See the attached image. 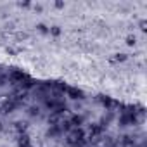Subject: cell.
<instances>
[{
	"label": "cell",
	"mask_w": 147,
	"mask_h": 147,
	"mask_svg": "<svg viewBox=\"0 0 147 147\" xmlns=\"http://www.w3.org/2000/svg\"><path fill=\"white\" fill-rule=\"evenodd\" d=\"M26 76H28V75H26V73H24L23 69H16V67H14V69H12V71L9 73V76H7V80H9V82H11L12 85L19 87V83H21V82H23V80H24Z\"/></svg>",
	"instance_id": "cell-1"
},
{
	"label": "cell",
	"mask_w": 147,
	"mask_h": 147,
	"mask_svg": "<svg viewBox=\"0 0 147 147\" xmlns=\"http://www.w3.org/2000/svg\"><path fill=\"white\" fill-rule=\"evenodd\" d=\"M21 106L14 100V99H11V97H7L4 102H2V106H0V111H2V114H11V113H14L16 109H19Z\"/></svg>",
	"instance_id": "cell-2"
},
{
	"label": "cell",
	"mask_w": 147,
	"mask_h": 147,
	"mask_svg": "<svg viewBox=\"0 0 147 147\" xmlns=\"http://www.w3.org/2000/svg\"><path fill=\"white\" fill-rule=\"evenodd\" d=\"M66 95L71 100H85V92L82 88H78V87H67Z\"/></svg>",
	"instance_id": "cell-3"
},
{
	"label": "cell",
	"mask_w": 147,
	"mask_h": 147,
	"mask_svg": "<svg viewBox=\"0 0 147 147\" xmlns=\"http://www.w3.org/2000/svg\"><path fill=\"white\" fill-rule=\"evenodd\" d=\"M67 119H69V123H71L73 128H83V123H85V116L83 114H73Z\"/></svg>",
	"instance_id": "cell-4"
},
{
	"label": "cell",
	"mask_w": 147,
	"mask_h": 147,
	"mask_svg": "<svg viewBox=\"0 0 147 147\" xmlns=\"http://www.w3.org/2000/svg\"><path fill=\"white\" fill-rule=\"evenodd\" d=\"M99 100H100V104H102V106H104L107 111H109V109L114 106V100H113L111 97H107V95H100V97H99Z\"/></svg>",
	"instance_id": "cell-5"
},
{
	"label": "cell",
	"mask_w": 147,
	"mask_h": 147,
	"mask_svg": "<svg viewBox=\"0 0 147 147\" xmlns=\"http://www.w3.org/2000/svg\"><path fill=\"white\" fill-rule=\"evenodd\" d=\"M14 130L18 131V135H19V133H26V130H28V121H16V123H14Z\"/></svg>",
	"instance_id": "cell-6"
},
{
	"label": "cell",
	"mask_w": 147,
	"mask_h": 147,
	"mask_svg": "<svg viewBox=\"0 0 147 147\" xmlns=\"http://www.w3.org/2000/svg\"><path fill=\"white\" fill-rule=\"evenodd\" d=\"M28 144H31V140H30V135H28V133H19V135H18V147L28 145Z\"/></svg>",
	"instance_id": "cell-7"
},
{
	"label": "cell",
	"mask_w": 147,
	"mask_h": 147,
	"mask_svg": "<svg viewBox=\"0 0 147 147\" xmlns=\"http://www.w3.org/2000/svg\"><path fill=\"white\" fill-rule=\"evenodd\" d=\"M126 59H128V54H123V52H121V54H114V57H113L111 61H113V62H125Z\"/></svg>",
	"instance_id": "cell-8"
},
{
	"label": "cell",
	"mask_w": 147,
	"mask_h": 147,
	"mask_svg": "<svg viewBox=\"0 0 147 147\" xmlns=\"http://www.w3.org/2000/svg\"><path fill=\"white\" fill-rule=\"evenodd\" d=\"M61 33H62L61 26H50L49 28V35H52V36H61Z\"/></svg>",
	"instance_id": "cell-9"
},
{
	"label": "cell",
	"mask_w": 147,
	"mask_h": 147,
	"mask_svg": "<svg viewBox=\"0 0 147 147\" xmlns=\"http://www.w3.org/2000/svg\"><path fill=\"white\" fill-rule=\"evenodd\" d=\"M36 31L42 33V35H49V26L43 24V23H40V24H36Z\"/></svg>",
	"instance_id": "cell-10"
},
{
	"label": "cell",
	"mask_w": 147,
	"mask_h": 147,
	"mask_svg": "<svg viewBox=\"0 0 147 147\" xmlns=\"http://www.w3.org/2000/svg\"><path fill=\"white\" fill-rule=\"evenodd\" d=\"M40 114V107L38 106H31V107H28V116H38Z\"/></svg>",
	"instance_id": "cell-11"
},
{
	"label": "cell",
	"mask_w": 147,
	"mask_h": 147,
	"mask_svg": "<svg viewBox=\"0 0 147 147\" xmlns=\"http://www.w3.org/2000/svg\"><path fill=\"white\" fill-rule=\"evenodd\" d=\"M126 45L128 47H135L137 45V36L135 35H128L126 36Z\"/></svg>",
	"instance_id": "cell-12"
},
{
	"label": "cell",
	"mask_w": 147,
	"mask_h": 147,
	"mask_svg": "<svg viewBox=\"0 0 147 147\" xmlns=\"http://www.w3.org/2000/svg\"><path fill=\"white\" fill-rule=\"evenodd\" d=\"M138 28H140L142 31H147V21H145V19H142V21L138 23Z\"/></svg>",
	"instance_id": "cell-13"
},
{
	"label": "cell",
	"mask_w": 147,
	"mask_h": 147,
	"mask_svg": "<svg viewBox=\"0 0 147 147\" xmlns=\"http://www.w3.org/2000/svg\"><path fill=\"white\" fill-rule=\"evenodd\" d=\"M54 7L55 9H64V2H54Z\"/></svg>",
	"instance_id": "cell-14"
},
{
	"label": "cell",
	"mask_w": 147,
	"mask_h": 147,
	"mask_svg": "<svg viewBox=\"0 0 147 147\" xmlns=\"http://www.w3.org/2000/svg\"><path fill=\"white\" fill-rule=\"evenodd\" d=\"M26 38H28L26 33H18V40H26Z\"/></svg>",
	"instance_id": "cell-15"
},
{
	"label": "cell",
	"mask_w": 147,
	"mask_h": 147,
	"mask_svg": "<svg viewBox=\"0 0 147 147\" xmlns=\"http://www.w3.org/2000/svg\"><path fill=\"white\" fill-rule=\"evenodd\" d=\"M18 5H19V7H30L31 4H30V2H19Z\"/></svg>",
	"instance_id": "cell-16"
},
{
	"label": "cell",
	"mask_w": 147,
	"mask_h": 147,
	"mask_svg": "<svg viewBox=\"0 0 147 147\" xmlns=\"http://www.w3.org/2000/svg\"><path fill=\"white\" fill-rule=\"evenodd\" d=\"M35 11H36V12H42L43 9H42V5H35Z\"/></svg>",
	"instance_id": "cell-17"
},
{
	"label": "cell",
	"mask_w": 147,
	"mask_h": 147,
	"mask_svg": "<svg viewBox=\"0 0 147 147\" xmlns=\"http://www.w3.org/2000/svg\"><path fill=\"white\" fill-rule=\"evenodd\" d=\"M23 147H33V144H28V145H23Z\"/></svg>",
	"instance_id": "cell-18"
},
{
	"label": "cell",
	"mask_w": 147,
	"mask_h": 147,
	"mask_svg": "<svg viewBox=\"0 0 147 147\" xmlns=\"http://www.w3.org/2000/svg\"><path fill=\"white\" fill-rule=\"evenodd\" d=\"M85 147H92V145H85Z\"/></svg>",
	"instance_id": "cell-19"
}]
</instances>
